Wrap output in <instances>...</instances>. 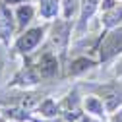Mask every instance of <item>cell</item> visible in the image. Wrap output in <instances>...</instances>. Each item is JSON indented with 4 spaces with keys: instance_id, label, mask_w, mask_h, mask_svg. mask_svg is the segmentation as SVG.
Returning a JSON list of instances; mask_svg holds the SVG:
<instances>
[{
    "instance_id": "cell-1",
    "label": "cell",
    "mask_w": 122,
    "mask_h": 122,
    "mask_svg": "<svg viewBox=\"0 0 122 122\" xmlns=\"http://www.w3.org/2000/svg\"><path fill=\"white\" fill-rule=\"evenodd\" d=\"M122 51V31H112L105 37L103 45H101V58L109 60L114 54H118Z\"/></svg>"
},
{
    "instance_id": "cell-2",
    "label": "cell",
    "mask_w": 122,
    "mask_h": 122,
    "mask_svg": "<svg viewBox=\"0 0 122 122\" xmlns=\"http://www.w3.org/2000/svg\"><path fill=\"white\" fill-rule=\"evenodd\" d=\"M43 39V29L41 27H37V29H31V31H27V33H23L20 39H18V43H16V49L20 51V52H31L37 45H39V41Z\"/></svg>"
},
{
    "instance_id": "cell-3",
    "label": "cell",
    "mask_w": 122,
    "mask_h": 122,
    "mask_svg": "<svg viewBox=\"0 0 122 122\" xmlns=\"http://www.w3.org/2000/svg\"><path fill=\"white\" fill-rule=\"evenodd\" d=\"M37 72H39L41 78H52V76L58 72L56 58H54L51 52H45V54L39 58V62H37Z\"/></svg>"
},
{
    "instance_id": "cell-4",
    "label": "cell",
    "mask_w": 122,
    "mask_h": 122,
    "mask_svg": "<svg viewBox=\"0 0 122 122\" xmlns=\"http://www.w3.org/2000/svg\"><path fill=\"white\" fill-rule=\"evenodd\" d=\"M68 31H70V23L68 21H58L52 27V43L56 47H64L68 43Z\"/></svg>"
},
{
    "instance_id": "cell-5",
    "label": "cell",
    "mask_w": 122,
    "mask_h": 122,
    "mask_svg": "<svg viewBox=\"0 0 122 122\" xmlns=\"http://www.w3.org/2000/svg\"><path fill=\"white\" fill-rule=\"evenodd\" d=\"M120 21H122V6L114 4L112 8L105 10V16H103V23H105L107 27H114V25H118Z\"/></svg>"
},
{
    "instance_id": "cell-6",
    "label": "cell",
    "mask_w": 122,
    "mask_h": 122,
    "mask_svg": "<svg viewBox=\"0 0 122 122\" xmlns=\"http://www.w3.org/2000/svg\"><path fill=\"white\" fill-rule=\"evenodd\" d=\"M12 31H14V27H12V16H10V12L8 10H0V37H2L4 41H8L12 37Z\"/></svg>"
},
{
    "instance_id": "cell-7",
    "label": "cell",
    "mask_w": 122,
    "mask_h": 122,
    "mask_svg": "<svg viewBox=\"0 0 122 122\" xmlns=\"http://www.w3.org/2000/svg\"><path fill=\"white\" fill-rule=\"evenodd\" d=\"M103 99L107 101V109L109 111H114L118 105H122V95L118 93V87H107Z\"/></svg>"
},
{
    "instance_id": "cell-8",
    "label": "cell",
    "mask_w": 122,
    "mask_h": 122,
    "mask_svg": "<svg viewBox=\"0 0 122 122\" xmlns=\"http://www.w3.org/2000/svg\"><path fill=\"white\" fill-rule=\"evenodd\" d=\"M83 105H85V111H87V112L105 118V107H103V101H101L99 97H87Z\"/></svg>"
},
{
    "instance_id": "cell-9",
    "label": "cell",
    "mask_w": 122,
    "mask_h": 122,
    "mask_svg": "<svg viewBox=\"0 0 122 122\" xmlns=\"http://www.w3.org/2000/svg\"><path fill=\"white\" fill-rule=\"evenodd\" d=\"M56 10H58V0H41V14L45 18L56 16Z\"/></svg>"
},
{
    "instance_id": "cell-10",
    "label": "cell",
    "mask_w": 122,
    "mask_h": 122,
    "mask_svg": "<svg viewBox=\"0 0 122 122\" xmlns=\"http://www.w3.org/2000/svg\"><path fill=\"white\" fill-rule=\"evenodd\" d=\"M95 8H97V0H83V6H81V23H80L81 27L91 18V14H93Z\"/></svg>"
},
{
    "instance_id": "cell-11",
    "label": "cell",
    "mask_w": 122,
    "mask_h": 122,
    "mask_svg": "<svg viewBox=\"0 0 122 122\" xmlns=\"http://www.w3.org/2000/svg\"><path fill=\"white\" fill-rule=\"evenodd\" d=\"M31 18H33V8L31 6H20L18 8V21H20L21 27L31 21Z\"/></svg>"
},
{
    "instance_id": "cell-12",
    "label": "cell",
    "mask_w": 122,
    "mask_h": 122,
    "mask_svg": "<svg viewBox=\"0 0 122 122\" xmlns=\"http://www.w3.org/2000/svg\"><path fill=\"white\" fill-rule=\"evenodd\" d=\"M91 66H93L91 60H87V58H78V60H74V62H72L70 74H80V72H83V70H87V68H91Z\"/></svg>"
},
{
    "instance_id": "cell-13",
    "label": "cell",
    "mask_w": 122,
    "mask_h": 122,
    "mask_svg": "<svg viewBox=\"0 0 122 122\" xmlns=\"http://www.w3.org/2000/svg\"><path fill=\"white\" fill-rule=\"evenodd\" d=\"M41 114L43 116H54L56 112H58V107H56V103L52 101V99H47V101H45L43 105H41Z\"/></svg>"
},
{
    "instance_id": "cell-14",
    "label": "cell",
    "mask_w": 122,
    "mask_h": 122,
    "mask_svg": "<svg viewBox=\"0 0 122 122\" xmlns=\"http://www.w3.org/2000/svg\"><path fill=\"white\" fill-rule=\"evenodd\" d=\"M37 103V95H23V99H21V107L23 109H31V107Z\"/></svg>"
},
{
    "instance_id": "cell-15",
    "label": "cell",
    "mask_w": 122,
    "mask_h": 122,
    "mask_svg": "<svg viewBox=\"0 0 122 122\" xmlns=\"http://www.w3.org/2000/svg\"><path fill=\"white\" fill-rule=\"evenodd\" d=\"M111 122H122V111H120L118 114H114V118H112Z\"/></svg>"
},
{
    "instance_id": "cell-16",
    "label": "cell",
    "mask_w": 122,
    "mask_h": 122,
    "mask_svg": "<svg viewBox=\"0 0 122 122\" xmlns=\"http://www.w3.org/2000/svg\"><path fill=\"white\" fill-rule=\"evenodd\" d=\"M81 122H97V120H93V118H81Z\"/></svg>"
},
{
    "instance_id": "cell-17",
    "label": "cell",
    "mask_w": 122,
    "mask_h": 122,
    "mask_svg": "<svg viewBox=\"0 0 122 122\" xmlns=\"http://www.w3.org/2000/svg\"><path fill=\"white\" fill-rule=\"evenodd\" d=\"M0 78H2V60H0Z\"/></svg>"
},
{
    "instance_id": "cell-18",
    "label": "cell",
    "mask_w": 122,
    "mask_h": 122,
    "mask_svg": "<svg viewBox=\"0 0 122 122\" xmlns=\"http://www.w3.org/2000/svg\"><path fill=\"white\" fill-rule=\"evenodd\" d=\"M8 2H10V4H16V2H20V0H8Z\"/></svg>"
}]
</instances>
